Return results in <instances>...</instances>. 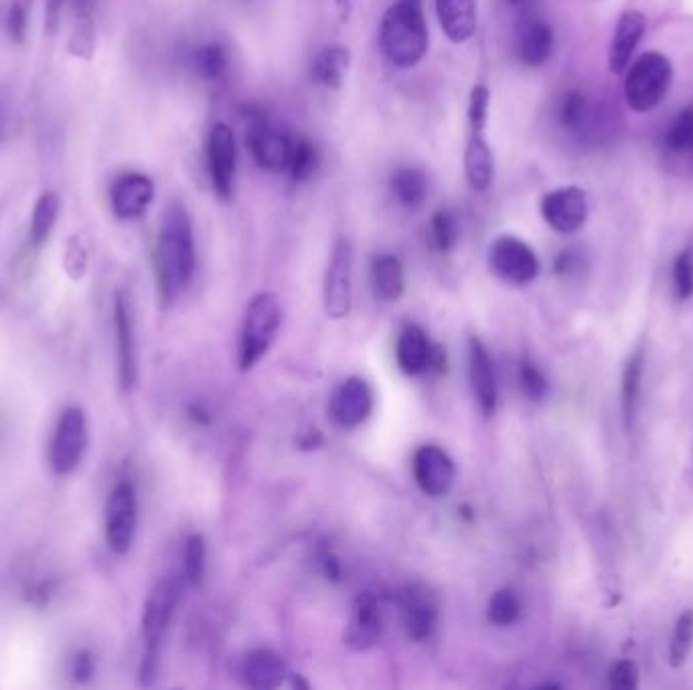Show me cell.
<instances>
[{"instance_id":"6da1fadb","label":"cell","mask_w":693,"mask_h":690,"mask_svg":"<svg viewBox=\"0 0 693 690\" xmlns=\"http://www.w3.org/2000/svg\"><path fill=\"white\" fill-rule=\"evenodd\" d=\"M197 266L194 223L181 203L167 207L155 248V273L165 304H172L187 290Z\"/></svg>"},{"instance_id":"7a4b0ae2","label":"cell","mask_w":693,"mask_h":690,"mask_svg":"<svg viewBox=\"0 0 693 690\" xmlns=\"http://www.w3.org/2000/svg\"><path fill=\"white\" fill-rule=\"evenodd\" d=\"M379 46L396 68L420 63L428 51V24L422 0H396L387 9L379 27Z\"/></svg>"},{"instance_id":"3957f363","label":"cell","mask_w":693,"mask_h":690,"mask_svg":"<svg viewBox=\"0 0 693 690\" xmlns=\"http://www.w3.org/2000/svg\"><path fill=\"white\" fill-rule=\"evenodd\" d=\"M182 581L179 578H165L150 589L145 610H142V660L138 668V684L152 687L159 677L162 644L169 632L172 616L181 601Z\"/></svg>"},{"instance_id":"277c9868","label":"cell","mask_w":693,"mask_h":690,"mask_svg":"<svg viewBox=\"0 0 693 690\" xmlns=\"http://www.w3.org/2000/svg\"><path fill=\"white\" fill-rule=\"evenodd\" d=\"M283 324V304L274 292H260L251 298L239 337V369L251 371L268 354Z\"/></svg>"},{"instance_id":"5b68a950","label":"cell","mask_w":693,"mask_h":690,"mask_svg":"<svg viewBox=\"0 0 693 690\" xmlns=\"http://www.w3.org/2000/svg\"><path fill=\"white\" fill-rule=\"evenodd\" d=\"M671 83H673V66L670 59L657 51L643 53L626 73V103L635 112H651L665 100Z\"/></svg>"},{"instance_id":"8992f818","label":"cell","mask_w":693,"mask_h":690,"mask_svg":"<svg viewBox=\"0 0 693 690\" xmlns=\"http://www.w3.org/2000/svg\"><path fill=\"white\" fill-rule=\"evenodd\" d=\"M90 431L86 411L71 406L59 416L58 426L53 431L49 462L58 476L73 474L80 468L83 456L88 452Z\"/></svg>"},{"instance_id":"52a82bcc","label":"cell","mask_w":693,"mask_h":690,"mask_svg":"<svg viewBox=\"0 0 693 690\" xmlns=\"http://www.w3.org/2000/svg\"><path fill=\"white\" fill-rule=\"evenodd\" d=\"M138 527L137 488L130 480H120L106 500L103 509V532L106 543L116 554H128Z\"/></svg>"},{"instance_id":"ba28073f","label":"cell","mask_w":693,"mask_h":690,"mask_svg":"<svg viewBox=\"0 0 693 690\" xmlns=\"http://www.w3.org/2000/svg\"><path fill=\"white\" fill-rule=\"evenodd\" d=\"M489 266L497 278L512 286H527L539 273L534 249L513 236H501L491 243Z\"/></svg>"},{"instance_id":"9c48e42d","label":"cell","mask_w":693,"mask_h":690,"mask_svg":"<svg viewBox=\"0 0 693 690\" xmlns=\"http://www.w3.org/2000/svg\"><path fill=\"white\" fill-rule=\"evenodd\" d=\"M115 332L118 379L122 391L130 393L138 381L137 329L132 300L122 290L115 296Z\"/></svg>"},{"instance_id":"30bf717a","label":"cell","mask_w":693,"mask_h":690,"mask_svg":"<svg viewBox=\"0 0 693 690\" xmlns=\"http://www.w3.org/2000/svg\"><path fill=\"white\" fill-rule=\"evenodd\" d=\"M236 137L228 124H216L207 140V169L211 187L219 201L229 203L234 197V179H236Z\"/></svg>"},{"instance_id":"8fae6325","label":"cell","mask_w":693,"mask_h":690,"mask_svg":"<svg viewBox=\"0 0 693 690\" xmlns=\"http://www.w3.org/2000/svg\"><path fill=\"white\" fill-rule=\"evenodd\" d=\"M353 248L347 239H339L333 249L325 278V310L333 320H341L352 312Z\"/></svg>"},{"instance_id":"7c38bea8","label":"cell","mask_w":693,"mask_h":690,"mask_svg":"<svg viewBox=\"0 0 693 690\" xmlns=\"http://www.w3.org/2000/svg\"><path fill=\"white\" fill-rule=\"evenodd\" d=\"M414 480L426 497L443 498L451 492L456 480V466L453 458L440 446H420L412 460Z\"/></svg>"},{"instance_id":"4fadbf2b","label":"cell","mask_w":693,"mask_h":690,"mask_svg":"<svg viewBox=\"0 0 693 690\" xmlns=\"http://www.w3.org/2000/svg\"><path fill=\"white\" fill-rule=\"evenodd\" d=\"M542 216L557 233H576L588 219V197L580 187H560L542 199Z\"/></svg>"},{"instance_id":"5bb4252c","label":"cell","mask_w":693,"mask_h":690,"mask_svg":"<svg viewBox=\"0 0 693 690\" xmlns=\"http://www.w3.org/2000/svg\"><path fill=\"white\" fill-rule=\"evenodd\" d=\"M246 144L250 148L251 157L260 169L270 170V172L288 170L295 142L268 120L258 118L251 122Z\"/></svg>"},{"instance_id":"9a60e30c","label":"cell","mask_w":693,"mask_h":690,"mask_svg":"<svg viewBox=\"0 0 693 690\" xmlns=\"http://www.w3.org/2000/svg\"><path fill=\"white\" fill-rule=\"evenodd\" d=\"M155 181L145 174L130 170L120 174L110 187V207L120 221H135L147 213L155 201Z\"/></svg>"},{"instance_id":"2e32d148","label":"cell","mask_w":693,"mask_h":690,"mask_svg":"<svg viewBox=\"0 0 693 690\" xmlns=\"http://www.w3.org/2000/svg\"><path fill=\"white\" fill-rule=\"evenodd\" d=\"M374 411V391L359 377L345 379L330 397V416L345 430L359 428Z\"/></svg>"},{"instance_id":"e0dca14e","label":"cell","mask_w":693,"mask_h":690,"mask_svg":"<svg viewBox=\"0 0 693 690\" xmlns=\"http://www.w3.org/2000/svg\"><path fill=\"white\" fill-rule=\"evenodd\" d=\"M399 611L409 640L428 642L438 628V606L426 589L409 586L399 593Z\"/></svg>"},{"instance_id":"ac0fdd59","label":"cell","mask_w":693,"mask_h":690,"mask_svg":"<svg viewBox=\"0 0 693 690\" xmlns=\"http://www.w3.org/2000/svg\"><path fill=\"white\" fill-rule=\"evenodd\" d=\"M396 361L402 373L418 377L430 371L433 367L443 369V351L430 344V340L426 339L420 327L409 324L399 334L398 344H396Z\"/></svg>"},{"instance_id":"d6986e66","label":"cell","mask_w":693,"mask_h":690,"mask_svg":"<svg viewBox=\"0 0 693 690\" xmlns=\"http://www.w3.org/2000/svg\"><path fill=\"white\" fill-rule=\"evenodd\" d=\"M468 377H471V386H473L478 409L483 411V416L491 418L497 409V399H499L497 379H495L487 347L477 337L468 339Z\"/></svg>"},{"instance_id":"ffe728a7","label":"cell","mask_w":693,"mask_h":690,"mask_svg":"<svg viewBox=\"0 0 693 690\" xmlns=\"http://www.w3.org/2000/svg\"><path fill=\"white\" fill-rule=\"evenodd\" d=\"M382 636V611L376 596L362 593L353 606L352 622L347 626L345 642L353 650H369Z\"/></svg>"},{"instance_id":"44dd1931","label":"cell","mask_w":693,"mask_h":690,"mask_svg":"<svg viewBox=\"0 0 693 690\" xmlns=\"http://www.w3.org/2000/svg\"><path fill=\"white\" fill-rule=\"evenodd\" d=\"M286 674L285 660L266 648L251 650L239 664V679L248 689H278L285 682Z\"/></svg>"},{"instance_id":"7402d4cb","label":"cell","mask_w":693,"mask_h":690,"mask_svg":"<svg viewBox=\"0 0 693 690\" xmlns=\"http://www.w3.org/2000/svg\"><path fill=\"white\" fill-rule=\"evenodd\" d=\"M436 17L446 39L463 46L477 33V0H436Z\"/></svg>"},{"instance_id":"603a6c76","label":"cell","mask_w":693,"mask_h":690,"mask_svg":"<svg viewBox=\"0 0 693 690\" xmlns=\"http://www.w3.org/2000/svg\"><path fill=\"white\" fill-rule=\"evenodd\" d=\"M645 29H647V19L643 12H623V17L616 24L613 41H611V51H608V66L613 73H623L628 68L631 57L635 53L636 46L641 43Z\"/></svg>"},{"instance_id":"cb8c5ba5","label":"cell","mask_w":693,"mask_h":690,"mask_svg":"<svg viewBox=\"0 0 693 690\" xmlns=\"http://www.w3.org/2000/svg\"><path fill=\"white\" fill-rule=\"evenodd\" d=\"M517 53L527 68H542L554 53V29L544 19H529L519 27Z\"/></svg>"},{"instance_id":"d4e9b609","label":"cell","mask_w":693,"mask_h":690,"mask_svg":"<svg viewBox=\"0 0 693 690\" xmlns=\"http://www.w3.org/2000/svg\"><path fill=\"white\" fill-rule=\"evenodd\" d=\"M465 172L471 187L477 193H485L493 182V152L483 132H473L465 150Z\"/></svg>"},{"instance_id":"484cf974","label":"cell","mask_w":693,"mask_h":690,"mask_svg":"<svg viewBox=\"0 0 693 690\" xmlns=\"http://www.w3.org/2000/svg\"><path fill=\"white\" fill-rule=\"evenodd\" d=\"M349 66H352V56L347 47H323L313 61V80L325 90H339L349 71Z\"/></svg>"},{"instance_id":"4316f807","label":"cell","mask_w":693,"mask_h":690,"mask_svg":"<svg viewBox=\"0 0 693 690\" xmlns=\"http://www.w3.org/2000/svg\"><path fill=\"white\" fill-rule=\"evenodd\" d=\"M372 283L379 300L398 302L406 290V270L396 256H377L372 263Z\"/></svg>"},{"instance_id":"83f0119b","label":"cell","mask_w":693,"mask_h":690,"mask_svg":"<svg viewBox=\"0 0 693 690\" xmlns=\"http://www.w3.org/2000/svg\"><path fill=\"white\" fill-rule=\"evenodd\" d=\"M61 213V199L56 191H43L37 197L31 211V226H29V239L34 248L46 246L53 229L58 226Z\"/></svg>"},{"instance_id":"f1b7e54d","label":"cell","mask_w":693,"mask_h":690,"mask_svg":"<svg viewBox=\"0 0 693 690\" xmlns=\"http://www.w3.org/2000/svg\"><path fill=\"white\" fill-rule=\"evenodd\" d=\"M643 371H645V351L636 349L626 362L625 371H623V387H621V408H623L626 428H631L636 408H638L641 389H643Z\"/></svg>"},{"instance_id":"f546056e","label":"cell","mask_w":693,"mask_h":690,"mask_svg":"<svg viewBox=\"0 0 693 690\" xmlns=\"http://www.w3.org/2000/svg\"><path fill=\"white\" fill-rule=\"evenodd\" d=\"M392 191L399 204L416 209L426 201L428 194V177L420 169H399L392 177Z\"/></svg>"},{"instance_id":"4dcf8cb0","label":"cell","mask_w":693,"mask_h":690,"mask_svg":"<svg viewBox=\"0 0 693 690\" xmlns=\"http://www.w3.org/2000/svg\"><path fill=\"white\" fill-rule=\"evenodd\" d=\"M98 47V34H96V23L91 19L90 11H81L80 17H76L73 27L69 31L68 53L76 59L90 61Z\"/></svg>"},{"instance_id":"1f68e13d","label":"cell","mask_w":693,"mask_h":690,"mask_svg":"<svg viewBox=\"0 0 693 690\" xmlns=\"http://www.w3.org/2000/svg\"><path fill=\"white\" fill-rule=\"evenodd\" d=\"M318 150L310 138L303 137L295 140L288 172L295 182H307L315 177L318 169Z\"/></svg>"},{"instance_id":"d6a6232c","label":"cell","mask_w":693,"mask_h":690,"mask_svg":"<svg viewBox=\"0 0 693 690\" xmlns=\"http://www.w3.org/2000/svg\"><path fill=\"white\" fill-rule=\"evenodd\" d=\"M430 239L436 251L448 253L456 248L458 239H461V223L455 211L451 209H440L436 211L430 223Z\"/></svg>"},{"instance_id":"836d02e7","label":"cell","mask_w":693,"mask_h":690,"mask_svg":"<svg viewBox=\"0 0 693 690\" xmlns=\"http://www.w3.org/2000/svg\"><path fill=\"white\" fill-rule=\"evenodd\" d=\"M487 618L497 628H509L522 618V600L513 589H499L489 601Z\"/></svg>"},{"instance_id":"e575fe53","label":"cell","mask_w":693,"mask_h":690,"mask_svg":"<svg viewBox=\"0 0 693 690\" xmlns=\"http://www.w3.org/2000/svg\"><path fill=\"white\" fill-rule=\"evenodd\" d=\"M207 566V544L204 534H191L185 543V557H182V579L197 588L205 578Z\"/></svg>"},{"instance_id":"d590c367","label":"cell","mask_w":693,"mask_h":690,"mask_svg":"<svg viewBox=\"0 0 693 690\" xmlns=\"http://www.w3.org/2000/svg\"><path fill=\"white\" fill-rule=\"evenodd\" d=\"M228 51L221 43H207L195 53V68L205 80H221L228 71Z\"/></svg>"},{"instance_id":"8d00e7d4","label":"cell","mask_w":693,"mask_h":690,"mask_svg":"<svg viewBox=\"0 0 693 690\" xmlns=\"http://www.w3.org/2000/svg\"><path fill=\"white\" fill-rule=\"evenodd\" d=\"M61 266H63V272L68 273L69 280L80 282L86 278L88 268H90V253H88V248H86L80 236H71L66 241Z\"/></svg>"},{"instance_id":"74e56055","label":"cell","mask_w":693,"mask_h":690,"mask_svg":"<svg viewBox=\"0 0 693 690\" xmlns=\"http://www.w3.org/2000/svg\"><path fill=\"white\" fill-rule=\"evenodd\" d=\"M693 646V611H685L675 623V632L671 638L670 658L671 667H683V662L690 657Z\"/></svg>"},{"instance_id":"f35d334b","label":"cell","mask_w":693,"mask_h":690,"mask_svg":"<svg viewBox=\"0 0 693 690\" xmlns=\"http://www.w3.org/2000/svg\"><path fill=\"white\" fill-rule=\"evenodd\" d=\"M33 12V0H11L7 12V33L14 46H24L29 37V21Z\"/></svg>"},{"instance_id":"ab89813d","label":"cell","mask_w":693,"mask_h":690,"mask_svg":"<svg viewBox=\"0 0 693 690\" xmlns=\"http://www.w3.org/2000/svg\"><path fill=\"white\" fill-rule=\"evenodd\" d=\"M665 142L673 152L693 150V108H687V110L677 113V118L673 120V124L667 130Z\"/></svg>"},{"instance_id":"60d3db41","label":"cell","mask_w":693,"mask_h":690,"mask_svg":"<svg viewBox=\"0 0 693 690\" xmlns=\"http://www.w3.org/2000/svg\"><path fill=\"white\" fill-rule=\"evenodd\" d=\"M673 286L677 300H690L693 296V246H687L675 258L673 266Z\"/></svg>"},{"instance_id":"b9f144b4","label":"cell","mask_w":693,"mask_h":690,"mask_svg":"<svg viewBox=\"0 0 693 690\" xmlns=\"http://www.w3.org/2000/svg\"><path fill=\"white\" fill-rule=\"evenodd\" d=\"M491 93L487 86H477L471 91V102H468V122L473 132H483L489 118Z\"/></svg>"},{"instance_id":"7bdbcfd3","label":"cell","mask_w":693,"mask_h":690,"mask_svg":"<svg viewBox=\"0 0 693 690\" xmlns=\"http://www.w3.org/2000/svg\"><path fill=\"white\" fill-rule=\"evenodd\" d=\"M519 383H522L523 393L529 397L532 401L544 399L547 393V379L544 373L537 369V364L532 361L522 362L519 367Z\"/></svg>"},{"instance_id":"ee69618b","label":"cell","mask_w":693,"mask_h":690,"mask_svg":"<svg viewBox=\"0 0 693 690\" xmlns=\"http://www.w3.org/2000/svg\"><path fill=\"white\" fill-rule=\"evenodd\" d=\"M584 113H586V100L580 91H568L564 96V102L560 108V120L562 124L568 126V128H576L582 124L584 120Z\"/></svg>"},{"instance_id":"f6af8a7d","label":"cell","mask_w":693,"mask_h":690,"mask_svg":"<svg viewBox=\"0 0 693 690\" xmlns=\"http://www.w3.org/2000/svg\"><path fill=\"white\" fill-rule=\"evenodd\" d=\"M608 684L611 689L633 690L638 684V667L633 660H621L611 668L608 674Z\"/></svg>"},{"instance_id":"bcb514c9","label":"cell","mask_w":693,"mask_h":690,"mask_svg":"<svg viewBox=\"0 0 693 690\" xmlns=\"http://www.w3.org/2000/svg\"><path fill=\"white\" fill-rule=\"evenodd\" d=\"M71 679L76 680L78 684H86L90 682L93 677V657H91L90 650H78L73 658H71Z\"/></svg>"},{"instance_id":"7dc6e473","label":"cell","mask_w":693,"mask_h":690,"mask_svg":"<svg viewBox=\"0 0 693 690\" xmlns=\"http://www.w3.org/2000/svg\"><path fill=\"white\" fill-rule=\"evenodd\" d=\"M512 7H522L525 2H529V0H507Z\"/></svg>"},{"instance_id":"c3c4849f","label":"cell","mask_w":693,"mask_h":690,"mask_svg":"<svg viewBox=\"0 0 693 690\" xmlns=\"http://www.w3.org/2000/svg\"><path fill=\"white\" fill-rule=\"evenodd\" d=\"M692 464H693V448H692Z\"/></svg>"}]
</instances>
